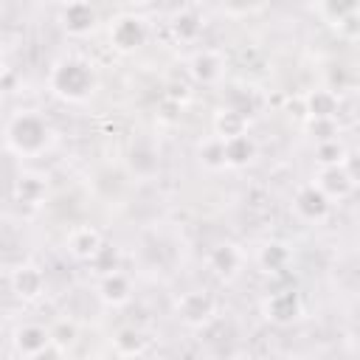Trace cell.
<instances>
[{
    "label": "cell",
    "instance_id": "cell-1",
    "mask_svg": "<svg viewBox=\"0 0 360 360\" xmlns=\"http://www.w3.org/2000/svg\"><path fill=\"white\" fill-rule=\"evenodd\" d=\"M48 84L51 90L62 98V101H70V104H82L87 101L96 87H98V73L96 68L82 59V56H62L53 62L51 73H48Z\"/></svg>",
    "mask_w": 360,
    "mask_h": 360
},
{
    "label": "cell",
    "instance_id": "cell-2",
    "mask_svg": "<svg viewBox=\"0 0 360 360\" xmlns=\"http://www.w3.org/2000/svg\"><path fill=\"white\" fill-rule=\"evenodd\" d=\"M6 146L20 155V158H39L51 141H53V129L45 121V115H39L37 110H17L3 129Z\"/></svg>",
    "mask_w": 360,
    "mask_h": 360
},
{
    "label": "cell",
    "instance_id": "cell-3",
    "mask_svg": "<svg viewBox=\"0 0 360 360\" xmlns=\"http://www.w3.org/2000/svg\"><path fill=\"white\" fill-rule=\"evenodd\" d=\"M149 39V25L138 14H121L110 22V45L118 53H135Z\"/></svg>",
    "mask_w": 360,
    "mask_h": 360
},
{
    "label": "cell",
    "instance_id": "cell-4",
    "mask_svg": "<svg viewBox=\"0 0 360 360\" xmlns=\"http://www.w3.org/2000/svg\"><path fill=\"white\" fill-rule=\"evenodd\" d=\"M174 312L177 318L191 326V329H202L205 323L214 321V312H217V301L208 290H188L183 292L177 301H174Z\"/></svg>",
    "mask_w": 360,
    "mask_h": 360
},
{
    "label": "cell",
    "instance_id": "cell-5",
    "mask_svg": "<svg viewBox=\"0 0 360 360\" xmlns=\"http://www.w3.org/2000/svg\"><path fill=\"white\" fill-rule=\"evenodd\" d=\"M262 312L270 323L276 326H290L301 318L304 312V304H301V295L295 290H276L270 292L264 301H262Z\"/></svg>",
    "mask_w": 360,
    "mask_h": 360
},
{
    "label": "cell",
    "instance_id": "cell-6",
    "mask_svg": "<svg viewBox=\"0 0 360 360\" xmlns=\"http://www.w3.org/2000/svg\"><path fill=\"white\" fill-rule=\"evenodd\" d=\"M292 208H295V214H298L304 222H321V219L329 217L332 200H329L315 183H307V186H301V188L295 191Z\"/></svg>",
    "mask_w": 360,
    "mask_h": 360
},
{
    "label": "cell",
    "instance_id": "cell-7",
    "mask_svg": "<svg viewBox=\"0 0 360 360\" xmlns=\"http://www.w3.org/2000/svg\"><path fill=\"white\" fill-rule=\"evenodd\" d=\"M14 352L22 354V357H42L48 352H56L53 343H51V329L39 326V323H22L14 329Z\"/></svg>",
    "mask_w": 360,
    "mask_h": 360
},
{
    "label": "cell",
    "instance_id": "cell-8",
    "mask_svg": "<svg viewBox=\"0 0 360 360\" xmlns=\"http://www.w3.org/2000/svg\"><path fill=\"white\" fill-rule=\"evenodd\" d=\"M98 25V14L90 6V0H70L62 8V28L70 37H87Z\"/></svg>",
    "mask_w": 360,
    "mask_h": 360
},
{
    "label": "cell",
    "instance_id": "cell-9",
    "mask_svg": "<svg viewBox=\"0 0 360 360\" xmlns=\"http://www.w3.org/2000/svg\"><path fill=\"white\" fill-rule=\"evenodd\" d=\"M188 73L200 84H217L225 73V59L214 48H200L188 56Z\"/></svg>",
    "mask_w": 360,
    "mask_h": 360
},
{
    "label": "cell",
    "instance_id": "cell-10",
    "mask_svg": "<svg viewBox=\"0 0 360 360\" xmlns=\"http://www.w3.org/2000/svg\"><path fill=\"white\" fill-rule=\"evenodd\" d=\"M315 186L329 197V200H343L354 191V174L343 166V163H332V166H321Z\"/></svg>",
    "mask_w": 360,
    "mask_h": 360
},
{
    "label": "cell",
    "instance_id": "cell-11",
    "mask_svg": "<svg viewBox=\"0 0 360 360\" xmlns=\"http://www.w3.org/2000/svg\"><path fill=\"white\" fill-rule=\"evenodd\" d=\"M98 298L107 304V307H124L129 298H132V278L121 270H104V276L98 278Z\"/></svg>",
    "mask_w": 360,
    "mask_h": 360
},
{
    "label": "cell",
    "instance_id": "cell-12",
    "mask_svg": "<svg viewBox=\"0 0 360 360\" xmlns=\"http://www.w3.org/2000/svg\"><path fill=\"white\" fill-rule=\"evenodd\" d=\"M101 245H104V239L93 225H76L65 239L68 253L79 262H93V256L101 250Z\"/></svg>",
    "mask_w": 360,
    "mask_h": 360
},
{
    "label": "cell",
    "instance_id": "cell-13",
    "mask_svg": "<svg viewBox=\"0 0 360 360\" xmlns=\"http://www.w3.org/2000/svg\"><path fill=\"white\" fill-rule=\"evenodd\" d=\"M8 284H11V292H14L17 298L34 301V298H39L42 290H45V276H42V270L34 267V264H20V267L11 270Z\"/></svg>",
    "mask_w": 360,
    "mask_h": 360
},
{
    "label": "cell",
    "instance_id": "cell-14",
    "mask_svg": "<svg viewBox=\"0 0 360 360\" xmlns=\"http://www.w3.org/2000/svg\"><path fill=\"white\" fill-rule=\"evenodd\" d=\"M14 197L17 202H25V205H39L45 202L48 197V177L39 174V172H22L14 183Z\"/></svg>",
    "mask_w": 360,
    "mask_h": 360
},
{
    "label": "cell",
    "instance_id": "cell-15",
    "mask_svg": "<svg viewBox=\"0 0 360 360\" xmlns=\"http://www.w3.org/2000/svg\"><path fill=\"white\" fill-rule=\"evenodd\" d=\"M222 149H225V166H231V169H245L256 158V143H253V138L248 132L225 138Z\"/></svg>",
    "mask_w": 360,
    "mask_h": 360
},
{
    "label": "cell",
    "instance_id": "cell-16",
    "mask_svg": "<svg viewBox=\"0 0 360 360\" xmlns=\"http://www.w3.org/2000/svg\"><path fill=\"white\" fill-rule=\"evenodd\" d=\"M242 250L236 248V245H231V242H222V245H217L211 253H208V267L217 273V276H225V278H231V276H236V270L242 267Z\"/></svg>",
    "mask_w": 360,
    "mask_h": 360
},
{
    "label": "cell",
    "instance_id": "cell-17",
    "mask_svg": "<svg viewBox=\"0 0 360 360\" xmlns=\"http://www.w3.org/2000/svg\"><path fill=\"white\" fill-rule=\"evenodd\" d=\"M304 110H307L309 118H335V112H338V96H335V90H329V87L312 90L304 98Z\"/></svg>",
    "mask_w": 360,
    "mask_h": 360
},
{
    "label": "cell",
    "instance_id": "cell-18",
    "mask_svg": "<svg viewBox=\"0 0 360 360\" xmlns=\"http://www.w3.org/2000/svg\"><path fill=\"white\" fill-rule=\"evenodd\" d=\"M214 132L217 138H233V135H242L248 132V118L242 112H236L233 107H222L217 115H214Z\"/></svg>",
    "mask_w": 360,
    "mask_h": 360
},
{
    "label": "cell",
    "instance_id": "cell-19",
    "mask_svg": "<svg viewBox=\"0 0 360 360\" xmlns=\"http://www.w3.org/2000/svg\"><path fill=\"white\" fill-rule=\"evenodd\" d=\"M172 31H174V37L180 42H194L200 37V31H202V17L197 11H191V8H183V11H177L172 17Z\"/></svg>",
    "mask_w": 360,
    "mask_h": 360
},
{
    "label": "cell",
    "instance_id": "cell-20",
    "mask_svg": "<svg viewBox=\"0 0 360 360\" xmlns=\"http://www.w3.org/2000/svg\"><path fill=\"white\" fill-rule=\"evenodd\" d=\"M290 262V248L284 242H267L259 250V264L264 273H281Z\"/></svg>",
    "mask_w": 360,
    "mask_h": 360
},
{
    "label": "cell",
    "instance_id": "cell-21",
    "mask_svg": "<svg viewBox=\"0 0 360 360\" xmlns=\"http://www.w3.org/2000/svg\"><path fill=\"white\" fill-rule=\"evenodd\" d=\"M200 163L211 172H219L225 169V149H222V138H205L200 143Z\"/></svg>",
    "mask_w": 360,
    "mask_h": 360
},
{
    "label": "cell",
    "instance_id": "cell-22",
    "mask_svg": "<svg viewBox=\"0 0 360 360\" xmlns=\"http://www.w3.org/2000/svg\"><path fill=\"white\" fill-rule=\"evenodd\" d=\"M112 346H115V352L118 354H141L143 352V346H146V338H143V332H138V329H121V332H115V338H112Z\"/></svg>",
    "mask_w": 360,
    "mask_h": 360
},
{
    "label": "cell",
    "instance_id": "cell-23",
    "mask_svg": "<svg viewBox=\"0 0 360 360\" xmlns=\"http://www.w3.org/2000/svg\"><path fill=\"white\" fill-rule=\"evenodd\" d=\"M129 166H132L135 174L146 177V174H152L158 169V155L152 149L143 152V143H132V149H129Z\"/></svg>",
    "mask_w": 360,
    "mask_h": 360
},
{
    "label": "cell",
    "instance_id": "cell-24",
    "mask_svg": "<svg viewBox=\"0 0 360 360\" xmlns=\"http://www.w3.org/2000/svg\"><path fill=\"white\" fill-rule=\"evenodd\" d=\"M318 6H321L323 17H326L329 22H340L343 17L354 14V8H357V0H318Z\"/></svg>",
    "mask_w": 360,
    "mask_h": 360
},
{
    "label": "cell",
    "instance_id": "cell-25",
    "mask_svg": "<svg viewBox=\"0 0 360 360\" xmlns=\"http://www.w3.org/2000/svg\"><path fill=\"white\" fill-rule=\"evenodd\" d=\"M315 155H318V163L321 166H332V163H343L346 149L338 143V138H326V141H318Z\"/></svg>",
    "mask_w": 360,
    "mask_h": 360
},
{
    "label": "cell",
    "instance_id": "cell-26",
    "mask_svg": "<svg viewBox=\"0 0 360 360\" xmlns=\"http://www.w3.org/2000/svg\"><path fill=\"white\" fill-rule=\"evenodd\" d=\"M76 340V326L73 323H68V321H59L53 329H51V343H53V349L56 352H62L65 346H70Z\"/></svg>",
    "mask_w": 360,
    "mask_h": 360
},
{
    "label": "cell",
    "instance_id": "cell-27",
    "mask_svg": "<svg viewBox=\"0 0 360 360\" xmlns=\"http://www.w3.org/2000/svg\"><path fill=\"white\" fill-rule=\"evenodd\" d=\"M256 3H259V0H222V6H225L231 14H245V11H250Z\"/></svg>",
    "mask_w": 360,
    "mask_h": 360
},
{
    "label": "cell",
    "instance_id": "cell-28",
    "mask_svg": "<svg viewBox=\"0 0 360 360\" xmlns=\"http://www.w3.org/2000/svg\"><path fill=\"white\" fill-rule=\"evenodd\" d=\"M124 6H143V3H149V0H121Z\"/></svg>",
    "mask_w": 360,
    "mask_h": 360
},
{
    "label": "cell",
    "instance_id": "cell-29",
    "mask_svg": "<svg viewBox=\"0 0 360 360\" xmlns=\"http://www.w3.org/2000/svg\"><path fill=\"white\" fill-rule=\"evenodd\" d=\"M0 76H3V62H0Z\"/></svg>",
    "mask_w": 360,
    "mask_h": 360
}]
</instances>
